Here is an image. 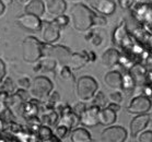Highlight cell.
<instances>
[{
	"label": "cell",
	"instance_id": "6da1fadb",
	"mask_svg": "<svg viewBox=\"0 0 152 142\" xmlns=\"http://www.w3.org/2000/svg\"><path fill=\"white\" fill-rule=\"evenodd\" d=\"M70 21L72 28L78 32H88L93 26H105L106 17L96 13L86 4H75L70 12Z\"/></svg>",
	"mask_w": 152,
	"mask_h": 142
},
{
	"label": "cell",
	"instance_id": "7a4b0ae2",
	"mask_svg": "<svg viewBox=\"0 0 152 142\" xmlns=\"http://www.w3.org/2000/svg\"><path fill=\"white\" fill-rule=\"evenodd\" d=\"M44 45L35 36H28L22 43V58L28 63H36L44 57Z\"/></svg>",
	"mask_w": 152,
	"mask_h": 142
},
{
	"label": "cell",
	"instance_id": "3957f363",
	"mask_svg": "<svg viewBox=\"0 0 152 142\" xmlns=\"http://www.w3.org/2000/svg\"><path fill=\"white\" fill-rule=\"evenodd\" d=\"M97 91H99V83L93 76H82L77 80L76 93L79 100L82 102L92 100Z\"/></svg>",
	"mask_w": 152,
	"mask_h": 142
},
{
	"label": "cell",
	"instance_id": "277c9868",
	"mask_svg": "<svg viewBox=\"0 0 152 142\" xmlns=\"http://www.w3.org/2000/svg\"><path fill=\"white\" fill-rule=\"evenodd\" d=\"M54 90V84L50 80L45 76H36L33 81L28 91L30 94L34 98H37L39 100H44L49 96Z\"/></svg>",
	"mask_w": 152,
	"mask_h": 142
},
{
	"label": "cell",
	"instance_id": "5b68a950",
	"mask_svg": "<svg viewBox=\"0 0 152 142\" xmlns=\"http://www.w3.org/2000/svg\"><path fill=\"white\" fill-rule=\"evenodd\" d=\"M71 54L72 52H70V49L65 46L47 44V43H45V45H44V56H48V57L54 58L60 66L68 63Z\"/></svg>",
	"mask_w": 152,
	"mask_h": 142
},
{
	"label": "cell",
	"instance_id": "8992f818",
	"mask_svg": "<svg viewBox=\"0 0 152 142\" xmlns=\"http://www.w3.org/2000/svg\"><path fill=\"white\" fill-rule=\"evenodd\" d=\"M151 107L152 100L149 96L142 94V95H137V96L132 97L128 106L126 107V111L132 115H140L149 113Z\"/></svg>",
	"mask_w": 152,
	"mask_h": 142
},
{
	"label": "cell",
	"instance_id": "52a82bcc",
	"mask_svg": "<svg viewBox=\"0 0 152 142\" xmlns=\"http://www.w3.org/2000/svg\"><path fill=\"white\" fill-rule=\"evenodd\" d=\"M127 130L121 126H107L100 135V140L104 142H124L127 140Z\"/></svg>",
	"mask_w": 152,
	"mask_h": 142
},
{
	"label": "cell",
	"instance_id": "ba28073f",
	"mask_svg": "<svg viewBox=\"0 0 152 142\" xmlns=\"http://www.w3.org/2000/svg\"><path fill=\"white\" fill-rule=\"evenodd\" d=\"M17 23L19 24V26L30 32L41 31L43 26V21L39 19V17L31 13H24L18 17Z\"/></svg>",
	"mask_w": 152,
	"mask_h": 142
},
{
	"label": "cell",
	"instance_id": "9c48e42d",
	"mask_svg": "<svg viewBox=\"0 0 152 142\" xmlns=\"http://www.w3.org/2000/svg\"><path fill=\"white\" fill-rule=\"evenodd\" d=\"M100 109L101 107L96 105H91L90 107H86L80 116V124L88 128H93L100 125Z\"/></svg>",
	"mask_w": 152,
	"mask_h": 142
},
{
	"label": "cell",
	"instance_id": "30bf717a",
	"mask_svg": "<svg viewBox=\"0 0 152 142\" xmlns=\"http://www.w3.org/2000/svg\"><path fill=\"white\" fill-rule=\"evenodd\" d=\"M88 4L91 9L104 17H110L116 11V2L114 0H88Z\"/></svg>",
	"mask_w": 152,
	"mask_h": 142
},
{
	"label": "cell",
	"instance_id": "8fae6325",
	"mask_svg": "<svg viewBox=\"0 0 152 142\" xmlns=\"http://www.w3.org/2000/svg\"><path fill=\"white\" fill-rule=\"evenodd\" d=\"M42 38L47 44H54L60 37V28L54 21H43Z\"/></svg>",
	"mask_w": 152,
	"mask_h": 142
},
{
	"label": "cell",
	"instance_id": "7c38bea8",
	"mask_svg": "<svg viewBox=\"0 0 152 142\" xmlns=\"http://www.w3.org/2000/svg\"><path fill=\"white\" fill-rule=\"evenodd\" d=\"M150 120H151V117L148 113L147 114L135 115V117L132 119L130 126H129L130 135L132 138H137L145 129H147V127L150 124Z\"/></svg>",
	"mask_w": 152,
	"mask_h": 142
},
{
	"label": "cell",
	"instance_id": "4fadbf2b",
	"mask_svg": "<svg viewBox=\"0 0 152 142\" xmlns=\"http://www.w3.org/2000/svg\"><path fill=\"white\" fill-rule=\"evenodd\" d=\"M104 83L111 90H123V73L118 70H110L104 76Z\"/></svg>",
	"mask_w": 152,
	"mask_h": 142
},
{
	"label": "cell",
	"instance_id": "5bb4252c",
	"mask_svg": "<svg viewBox=\"0 0 152 142\" xmlns=\"http://www.w3.org/2000/svg\"><path fill=\"white\" fill-rule=\"evenodd\" d=\"M89 63H91L90 58H89V52L88 50H83L81 52H72L67 65L73 71H76V70L82 69L83 67Z\"/></svg>",
	"mask_w": 152,
	"mask_h": 142
},
{
	"label": "cell",
	"instance_id": "9a60e30c",
	"mask_svg": "<svg viewBox=\"0 0 152 142\" xmlns=\"http://www.w3.org/2000/svg\"><path fill=\"white\" fill-rule=\"evenodd\" d=\"M121 55L116 48H108L101 56V63L106 68H113L121 63Z\"/></svg>",
	"mask_w": 152,
	"mask_h": 142
},
{
	"label": "cell",
	"instance_id": "2e32d148",
	"mask_svg": "<svg viewBox=\"0 0 152 142\" xmlns=\"http://www.w3.org/2000/svg\"><path fill=\"white\" fill-rule=\"evenodd\" d=\"M57 65L58 63L54 58L44 56L36 63V65L33 68V71L34 72H53L56 70Z\"/></svg>",
	"mask_w": 152,
	"mask_h": 142
},
{
	"label": "cell",
	"instance_id": "e0dca14e",
	"mask_svg": "<svg viewBox=\"0 0 152 142\" xmlns=\"http://www.w3.org/2000/svg\"><path fill=\"white\" fill-rule=\"evenodd\" d=\"M99 118H100V125L105 127L112 126L117 120V111L112 109L110 106H105L100 109Z\"/></svg>",
	"mask_w": 152,
	"mask_h": 142
},
{
	"label": "cell",
	"instance_id": "ac0fdd59",
	"mask_svg": "<svg viewBox=\"0 0 152 142\" xmlns=\"http://www.w3.org/2000/svg\"><path fill=\"white\" fill-rule=\"evenodd\" d=\"M38 111H39V100L34 98V100L25 102L23 106H22V108H21L20 114L25 119H28V118L32 117H36L38 115Z\"/></svg>",
	"mask_w": 152,
	"mask_h": 142
},
{
	"label": "cell",
	"instance_id": "d6986e66",
	"mask_svg": "<svg viewBox=\"0 0 152 142\" xmlns=\"http://www.w3.org/2000/svg\"><path fill=\"white\" fill-rule=\"evenodd\" d=\"M113 42L115 45L119 46V47H125L126 44L129 43V36L126 31V24L124 21L119 23V25L113 33Z\"/></svg>",
	"mask_w": 152,
	"mask_h": 142
},
{
	"label": "cell",
	"instance_id": "ffe728a7",
	"mask_svg": "<svg viewBox=\"0 0 152 142\" xmlns=\"http://www.w3.org/2000/svg\"><path fill=\"white\" fill-rule=\"evenodd\" d=\"M45 4L47 12L54 17L64 14L67 10L66 0H46Z\"/></svg>",
	"mask_w": 152,
	"mask_h": 142
},
{
	"label": "cell",
	"instance_id": "44dd1931",
	"mask_svg": "<svg viewBox=\"0 0 152 142\" xmlns=\"http://www.w3.org/2000/svg\"><path fill=\"white\" fill-rule=\"evenodd\" d=\"M46 10V4L43 0H31L28 4H25L24 11L25 13H31L35 14L37 17H42L45 13Z\"/></svg>",
	"mask_w": 152,
	"mask_h": 142
},
{
	"label": "cell",
	"instance_id": "7402d4cb",
	"mask_svg": "<svg viewBox=\"0 0 152 142\" xmlns=\"http://www.w3.org/2000/svg\"><path fill=\"white\" fill-rule=\"evenodd\" d=\"M70 141L72 142H90L92 141V135L86 129L82 127H76L70 131Z\"/></svg>",
	"mask_w": 152,
	"mask_h": 142
},
{
	"label": "cell",
	"instance_id": "603a6c76",
	"mask_svg": "<svg viewBox=\"0 0 152 142\" xmlns=\"http://www.w3.org/2000/svg\"><path fill=\"white\" fill-rule=\"evenodd\" d=\"M42 125H46L49 127H54L58 124L59 121V114L56 111L55 108L53 109H46L44 111L43 116L41 117Z\"/></svg>",
	"mask_w": 152,
	"mask_h": 142
},
{
	"label": "cell",
	"instance_id": "cb8c5ba5",
	"mask_svg": "<svg viewBox=\"0 0 152 142\" xmlns=\"http://www.w3.org/2000/svg\"><path fill=\"white\" fill-rule=\"evenodd\" d=\"M58 124L67 126V127L71 130V129L76 128L77 126L80 124V117L78 115L75 114L72 111H70V113H68V114L60 116V117H59Z\"/></svg>",
	"mask_w": 152,
	"mask_h": 142
},
{
	"label": "cell",
	"instance_id": "d4e9b609",
	"mask_svg": "<svg viewBox=\"0 0 152 142\" xmlns=\"http://www.w3.org/2000/svg\"><path fill=\"white\" fill-rule=\"evenodd\" d=\"M36 135H37L38 138V141L52 142L55 133L52 130V127L46 125H41L38 127L37 131H36Z\"/></svg>",
	"mask_w": 152,
	"mask_h": 142
},
{
	"label": "cell",
	"instance_id": "484cf974",
	"mask_svg": "<svg viewBox=\"0 0 152 142\" xmlns=\"http://www.w3.org/2000/svg\"><path fill=\"white\" fill-rule=\"evenodd\" d=\"M102 33H103V32H101V31L99 32V31H96V30H93V31L89 32V33L86 35V39L89 41L93 46H96V47L97 46H101L104 41V36Z\"/></svg>",
	"mask_w": 152,
	"mask_h": 142
},
{
	"label": "cell",
	"instance_id": "4316f807",
	"mask_svg": "<svg viewBox=\"0 0 152 142\" xmlns=\"http://www.w3.org/2000/svg\"><path fill=\"white\" fill-rule=\"evenodd\" d=\"M136 81L134 76H132L130 72H126L123 74V90L125 91H132L136 87Z\"/></svg>",
	"mask_w": 152,
	"mask_h": 142
},
{
	"label": "cell",
	"instance_id": "83f0119b",
	"mask_svg": "<svg viewBox=\"0 0 152 142\" xmlns=\"http://www.w3.org/2000/svg\"><path fill=\"white\" fill-rule=\"evenodd\" d=\"M58 74L60 76V79L64 80V81H73L75 80L72 74V69L68 65H62V66H60Z\"/></svg>",
	"mask_w": 152,
	"mask_h": 142
},
{
	"label": "cell",
	"instance_id": "f1b7e54d",
	"mask_svg": "<svg viewBox=\"0 0 152 142\" xmlns=\"http://www.w3.org/2000/svg\"><path fill=\"white\" fill-rule=\"evenodd\" d=\"M107 98L106 95L102 92V91H97L96 94L94 95V97L92 98V102H93V104L92 105H96V106H99V107L103 108L105 107V106H107Z\"/></svg>",
	"mask_w": 152,
	"mask_h": 142
},
{
	"label": "cell",
	"instance_id": "f546056e",
	"mask_svg": "<svg viewBox=\"0 0 152 142\" xmlns=\"http://www.w3.org/2000/svg\"><path fill=\"white\" fill-rule=\"evenodd\" d=\"M1 87H0V91L2 92H6L7 94H13L14 90H15V85H14V82L12 81V79L10 78H6L4 79V81L1 82Z\"/></svg>",
	"mask_w": 152,
	"mask_h": 142
},
{
	"label": "cell",
	"instance_id": "4dcf8cb0",
	"mask_svg": "<svg viewBox=\"0 0 152 142\" xmlns=\"http://www.w3.org/2000/svg\"><path fill=\"white\" fill-rule=\"evenodd\" d=\"M71 131L67 126L65 125H61V124H57V126H56L55 128V131H54V133H55L57 137H58L60 140H62L64 138H66L67 135H69V132Z\"/></svg>",
	"mask_w": 152,
	"mask_h": 142
},
{
	"label": "cell",
	"instance_id": "1f68e13d",
	"mask_svg": "<svg viewBox=\"0 0 152 142\" xmlns=\"http://www.w3.org/2000/svg\"><path fill=\"white\" fill-rule=\"evenodd\" d=\"M53 21L55 22L56 24L60 28V30H61V28H65L67 25L69 24L70 17H67V15H65V13H64V14H60V15H57V17H55V19H54Z\"/></svg>",
	"mask_w": 152,
	"mask_h": 142
},
{
	"label": "cell",
	"instance_id": "d6a6232c",
	"mask_svg": "<svg viewBox=\"0 0 152 142\" xmlns=\"http://www.w3.org/2000/svg\"><path fill=\"white\" fill-rule=\"evenodd\" d=\"M8 96H9V94H7L6 92L0 91V116L9 108L8 107V104H7Z\"/></svg>",
	"mask_w": 152,
	"mask_h": 142
},
{
	"label": "cell",
	"instance_id": "836d02e7",
	"mask_svg": "<svg viewBox=\"0 0 152 142\" xmlns=\"http://www.w3.org/2000/svg\"><path fill=\"white\" fill-rule=\"evenodd\" d=\"M108 100H111V102H113V103L121 104V100H123V94H121V90H114L112 93H110Z\"/></svg>",
	"mask_w": 152,
	"mask_h": 142
},
{
	"label": "cell",
	"instance_id": "e575fe53",
	"mask_svg": "<svg viewBox=\"0 0 152 142\" xmlns=\"http://www.w3.org/2000/svg\"><path fill=\"white\" fill-rule=\"evenodd\" d=\"M138 141L152 142V130H143V131L138 135Z\"/></svg>",
	"mask_w": 152,
	"mask_h": 142
},
{
	"label": "cell",
	"instance_id": "d590c367",
	"mask_svg": "<svg viewBox=\"0 0 152 142\" xmlns=\"http://www.w3.org/2000/svg\"><path fill=\"white\" fill-rule=\"evenodd\" d=\"M17 83H18V85H19L20 87H22V89H26V90H28L32 84V81L28 79V76H22V78H20V79L18 80Z\"/></svg>",
	"mask_w": 152,
	"mask_h": 142
},
{
	"label": "cell",
	"instance_id": "8d00e7d4",
	"mask_svg": "<svg viewBox=\"0 0 152 142\" xmlns=\"http://www.w3.org/2000/svg\"><path fill=\"white\" fill-rule=\"evenodd\" d=\"M86 105L84 104V102L80 100L79 103H77V104L72 107V111H73V113H75V114L78 115V116L80 117V116H81V114L86 111Z\"/></svg>",
	"mask_w": 152,
	"mask_h": 142
},
{
	"label": "cell",
	"instance_id": "74e56055",
	"mask_svg": "<svg viewBox=\"0 0 152 142\" xmlns=\"http://www.w3.org/2000/svg\"><path fill=\"white\" fill-rule=\"evenodd\" d=\"M135 0H118V4L121 6L123 9H128L129 7H132Z\"/></svg>",
	"mask_w": 152,
	"mask_h": 142
},
{
	"label": "cell",
	"instance_id": "f35d334b",
	"mask_svg": "<svg viewBox=\"0 0 152 142\" xmlns=\"http://www.w3.org/2000/svg\"><path fill=\"white\" fill-rule=\"evenodd\" d=\"M6 72H7V70H6V65L0 59V84L1 82L4 81V76H6Z\"/></svg>",
	"mask_w": 152,
	"mask_h": 142
},
{
	"label": "cell",
	"instance_id": "ab89813d",
	"mask_svg": "<svg viewBox=\"0 0 152 142\" xmlns=\"http://www.w3.org/2000/svg\"><path fill=\"white\" fill-rule=\"evenodd\" d=\"M107 106H110L112 109H114L116 111H119V109H121V105L117 104V103H113V102H111L110 104H107Z\"/></svg>",
	"mask_w": 152,
	"mask_h": 142
},
{
	"label": "cell",
	"instance_id": "60d3db41",
	"mask_svg": "<svg viewBox=\"0 0 152 142\" xmlns=\"http://www.w3.org/2000/svg\"><path fill=\"white\" fill-rule=\"evenodd\" d=\"M4 10H6V4L2 0H0V15H2L4 13Z\"/></svg>",
	"mask_w": 152,
	"mask_h": 142
},
{
	"label": "cell",
	"instance_id": "b9f144b4",
	"mask_svg": "<svg viewBox=\"0 0 152 142\" xmlns=\"http://www.w3.org/2000/svg\"><path fill=\"white\" fill-rule=\"evenodd\" d=\"M89 58H90L91 63L95 61V59H96V55L94 54V52H89Z\"/></svg>",
	"mask_w": 152,
	"mask_h": 142
},
{
	"label": "cell",
	"instance_id": "7bdbcfd3",
	"mask_svg": "<svg viewBox=\"0 0 152 142\" xmlns=\"http://www.w3.org/2000/svg\"><path fill=\"white\" fill-rule=\"evenodd\" d=\"M20 4H26L28 2V0H18Z\"/></svg>",
	"mask_w": 152,
	"mask_h": 142
},
{
	"label": "cell",
	"instance_id": "ee69618b",
	"mask_svg": "<svg viewBox=\"0 0 152 142\" xmlns=\"http://www.w3.org/2000/svg\"><path fill=\"white\" fill-rule=\"evenodd\" d=\"M2 1L4 2V4H6V6H8V4H10L11 2H12V0H2Z\"/></svg>",
	"mask_w": 152,
	"mask_h": 142
},
{
	"label": "cell",
	"instance_id": "f6af8a7d",
	"mask_svg": "<svg viewBox=\"0 0 152 142\" xmlns=\"http://www.w3.org/2000/svg\"><path fill=\"white\" fill-rule=\"evenodd\" d=\"M2 130V122H1V119H0V131Z\"/></svg>",
	"mask_w": 152,
	"mask_h": 142
},
{
	"label": "cell",
	"instance_id": "bcb514c9",
	"mask_svg": "<svg viewBox=\"0 0 152 142\" xmlns=\"http://www.w3.org/2000/svg\"><path fill=\"white\" fill-rule=\"evenodd\" d=\"M69 1H79V0H69Z\"/></svg>",
	"mask_w": 152,
	"mask_h": 142
},
{
	"label": "cell",
	"instance_id": "7dc6e473",
	"mask_svg": "<svg viewBox=\"0 0 152 142\" xmlns=\"http://www.w3.org/2000/svg\"><path fill=\"white\" fill-rule=\"evenodd\" d=\"M151 100H152V94H151Z\"/></svg>",
	"mask_w": 152,
	"mask_h": 142
}]
</instances>
